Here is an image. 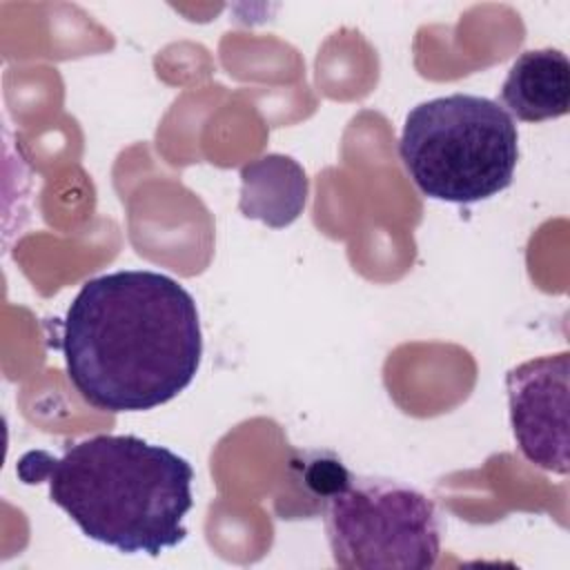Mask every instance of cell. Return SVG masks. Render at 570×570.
I'll return each mask as SVG.
<instances>
[{"label":"cell","mask_w":570,"mask_h":570,"mask_svg":"<svg viewBox=\"0 0 570 570\" xmlns=\"http://www.w3.org/2000/svg\"><path fill=\"white\" fill-rule=\"evenodd\" d=\"M60 350L71 385L96 410L145 412L176 399L203 358L194 296L154 269L89 278L62 321Z\"/></svg>","instance_id":"cell-1"},{"label":"cell","mask_w":570,"mask_h":570,"mask_svg":"<svg viewBox=\"0 0 570 570\" xmlns=\"http://www.w3.org/2000/svg\"><path fill=\"white\" fill-rule=\"evenodd\" d=\"M16 472L29 485L47 481L49 499L85 537L125 554L158 557L187 537L194 468L165 445L96 434L69 443L60 456L31 450Z\"/></svg>","instance_id":"cell-2"},{"label":"cell","mask_w":570,"mask_h":570,"mask_svg":"<svg viewBox=\"0 0 570 570\" xmlns=\"http://www.w3.org/2000/svg\"><path fill=\"white\" fill-rule=\"evenodd\" d=\"M399 158L423 196L479 203L512 185L519 131L514 118L492 98L439 96L407 111Z\"/></svg>","instance_id":"cell-3"},{"label":"cell","mask_w":570,"mask_h":570,"mask_svg":"<svg viewBox=\"0 0 570 570\" xmlns=\"http://www.w3.org/2000/svg\"><path fill=\"white\" fill-rule=\"evenodd\" d=\"M332 559L350 570H430L441 554L434 501L385 476H352L321 508Z\"/></svg>","instance_id":"cell-4"},{"label":"cell","mask_w":570,"mask_h":570,"mask_svg":"<svg viewBox=\"0 0 570 570\" xmlns=\"http://www.w3.org/2000/svg\"><path fill=\"white\" fill-rule=\"evenodd\" d=\"M570 354L530 358L505 374L510 425L519 452L532 465L568 474Z\"/></svg>","instance_id":"cell-5"},{"label":"cell","mask_w":570,"mask_h":570,"mask_svg":"<svg viewBox=\"0 0 570 570\" xmlns=\"http://www.w3.org/2000/svg\"><path fill=\"white\" fill-rule=\"evenodd\" d=\"M501 107L523 122L554 120L570 109V62L563 51L528 49L501 85Z\"/></svg>","instance_id":"cell-6"},{"label":"cell","mask_w":570,"mask_h":570,"mask_svg":"<svg viewBox=\"0 0 570 570\" xmlns=\"http://www.w3.org/2000/svg\"><path fill=\"white\" fill-rule=\"evenodd\" d=\"M307 203V176L303 167L283 154H267L240 169L243 216L269 227L294 223Z\"/></svg>","instance_id":"cell-7"},{"label":"cell","mask_w":570,"mask_h":570,"mask_svg":"<svg viewBox=\"0 0 570 570\" xmlns=\"http://www.w3.org/2000/svg\"><path fill=\"white\" fill-rule=\"evenodd\" d=\"M294 479L301 483V488L309 494L312 501L325 505L330 497L341 492L350 481L352 472L345 468V463L327 450H312L303 452L298 461H289Z\"/></svg>","instance_id":"cell-8"}]
</instances>
